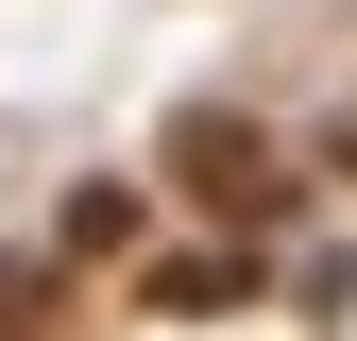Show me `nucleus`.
<instances>
[{"label":"nucleus","mask_w":357,"mask_h":341,"mask_svg":"<svg viewBox=\"0 0 357 341\" xmlns=\"http://www.w3.org/2000/svg\"><path fill=\"white\" fill-rule=\"evenodd\" d=\"M188 188H204V205H238V222H273V154L221 137V119H188Z\"/></svg>","instance_id":"nucleus-1"}]
</instances>
